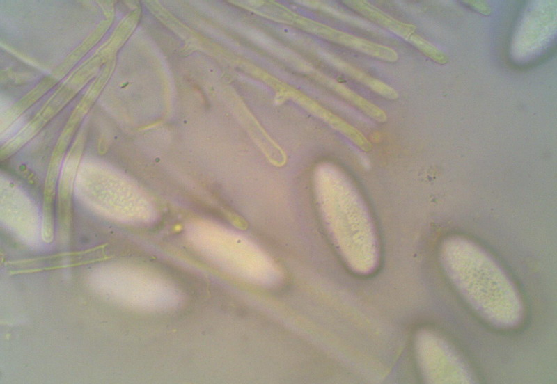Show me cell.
Listing matches in <instances>:
<instances>
[{"label":"cell","instance_id":"1","mask_svg":"<svg viewBox=\"0 0 557 384\" xmlns=\"http://www.w3.org/2000/svg\"><path fill=\"white\" fill-rule=\"evenodd\" d=\"M291 24L318 37L338 43L368 56L389 61L398 59V53L390 47L345 33L297 14L291 13Z\"/></svg>","mask_w":557,"mask_h":384},{"label":"cell","instance_id":"2","mask_svg":"<svg viewBox=\"0 0 557 384\" xmlns=\"http://www.w3.org/2000/svg\"><path fill=\"white\" fill-rule=\"evenodd\" d=\"M307 69L306 73L310 74L318 82L330 88L344 99L355 105L370 118L380 122L386 121V113L377 105L325 74L313 70L311 65Z\"/></svg>","mask_w":557,"mask_h":384},{"label":"cell","instance_id":"3","mask_svg":"<svg viewBox=\"0 0 557 384\" xmlns=\"http://www.w3.org/2000/svg\"><path fill=\"white\" fill-rule=\"evenodd\" d=\"M344 2L372 22L387 29L407 41L414 33L416 29L414 25L395 19L366 1L347 0Z\"/></svg>","mask_w":557,"mask_h":384},{"label":"cell","instance_id":"4","mask_svg":"<svg viewBox=\"0 0 557 384\" xmlns=\"http://www.w3.org/2000/svg\"><path fill=\"white\" fill-rule=\"evenodd\" d=\"M320 56L334 67L362 83L376 93L389 99H396L398 92L383 81L374 78L359 69L351 65L340 58L327 51L320 52Z\"/></svg>","mask_w":557,"mask_h":384},{"label":"cell","instance_id":"5","mask_svg":"<svg viewBox=\"0 0 557 384\" xmlns=\"http://www.w3.org/2000/svg\"><path fill=\"white\" fill-rule=\"evenodd\" d=\"M408 42L426 56L439 64H446L448 61V57L444 52L415 33L409 38Z\"/></svg>","mask_w":557,"mask_h":384},{"label":"cell","instance_id":"6","mask_svg":"<svg viewBox=\"0 0 557 384\" xmlns=\"http://www.w3.org/2000/svg\"><path fill=\"white\" fill-rule=\"evenodd\" d=\"M464 2L483 15H488L491 13L490 6L483 1H466Z\"/></svg>","mask_w":557,"mask_h":384}]
</instances>
